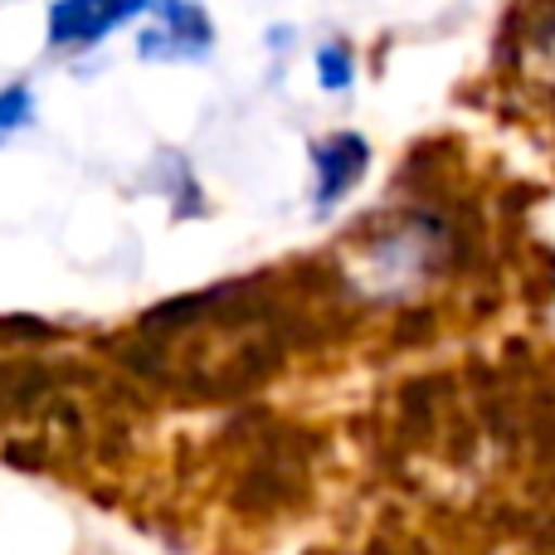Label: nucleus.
Wrapping results in <instances>:
<instances>
[{"mask_svg": "<svg viewBox=\"0 0 555 555\" xmlns=\"http://www.w3.org/2000/svg\"><path fill=\"white\" fill-rule=\"evenodd\" d=\"M317 64H322V83L326 88H346V83H351V54H346L341 44H326Z\"/></svg>", "mask_w": 555, "mask_h": 555, "instance_id": "nucleus-4", "label": "nucleus"}, {"mask_svg": "<svg viewBox=\"0 0 555 555\" xmlns=\"http://www.w3.org/2000/svg\"><path fill=\"white\" fill-rule=\"evenodd\" d=\"M365 142L356 132H336L326 142L312 146V166H317V205H336L341 195H351V185L365 176Z\"/></svg>", "mask_w": 555, "mask_h": 555, "instance_id": "nucleus-3", "label": "nucleus"}, {"mask_svg": "<svg viewBox=\"0 0 555 555\" xmlns=\"http://www.w3.org/2000/svg\"><path fill=\"white\" fill-rule=\"evenodd\" d=\"M162 25H152L142 35V54L146 59H195L210 49V20L201 5L185 0H162Z\"/></svg>", "mask_w": 555, "mask_h": 555, "instance_id": "nucleus-2", "label": "nucleus"}, {"mask_svg": "<svg viewBox=\"0 0 555 555\" xmlns=\"http://www.w3.org/2000/svg\"><path fill=\"white\" fill-rule=\"evenodd\" d=\"M152 0H54L49 5V44L59 49H88L117 29L122 20H132L137 10H146Z\"/></svg>", "mask_w": 555, "mask_h": 555, "instance_id": "nucleus-1", "label": "nucleus"}, {"mask_svg": "<svg viewBox=\"0 0 555 555\" xmlns=\"http://www.w3.org/2000/svg\"><path fill=\"white\" fill-rule=\"evenodd\" d=\"M29 113V93L25 88H10V93H0V132H10V127H20Z\"/></svg>", "mask_w": 555, "mask_h": 555, "instance_id": "nucleus-5", "label": "nucleus"}]
</instances>
